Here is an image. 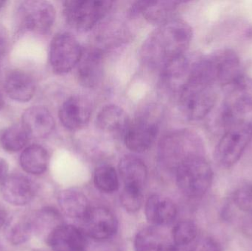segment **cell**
<instances>
[{"mask_svg": "<svg viewBox=\"0 0 252 251\" xmlns=\"http://www.w3.org/2000/svg\"><path fill=\"white\" fill-rule=\"evenodd\" d=\"M158 251H181L176 246H162Z\"/></svg>", "mask_w": 252, "mask_h": 251, "instance_id": "74e56055", "label": "cell"}, {"mask_svg": "<svg viewBox=\"0 0 252 251\" xmlns=\"http://www.w3.org/2000/svg\"><path fill=\"white\" fill-rule=\"evenodd\" d=\"M121 202L123 207L127 212H137L140 209L143 202L142 190L125 186L121 193Z\"/></svg>", "mask_w": 252, "mask_h": 251, "instance_id": "1f68e13d", "label": "cell"}, {"mask_svg": "<svg viewBox=\"0 0 252 251\" xmlns=\"http://www.w3.org/2000/svg\"><path fill=\"white\" fill-rule=\"evenodd\" d=\"M215 85L196 77L189 76L179 91V107L185 117L198 121L205 118L216 102Z\"/></svg>", "mask_w": 252, "mask_h": 251, "instance_id": "5b68a950", "label": "cell"}, {"mask_svg": "<svg viewBox=\"0 0 252 251\" xmlns=\"http://www.w3.org/2000/svg\"><path fill=\"white\" fill-rule=\"evenodd\" d=\"M103 72L102 52L96 48H89L85 51H82L78 67V78L80 84L86 88H94L101 81Z\"/></svg>", "mask_w": 252, "mask_h": 251, "instance_id": "9a60e30c", "label": "cell"}, {"mask_svg": "<svg viewBox=\"0 0 252 251\" xmlns=\"http://www.w3.org/2000/svg\"><path fill=\"white\" fill-rule=\"evenodd\" d=\"M176 205L168 197L153 195L147 200L145 215L148 222L157 226L171 223L176 217Z\"/></svg>", "mask_w": 252, "mask_h": 251, "instance_id": "d6986e66", "label": "cell"}, {"mask_svg": "<svg viewBox=\"0 0 252 251\" xmlns=\"http://www.w3.org/2000/svg\"><path fill=\"white\" fill-rule=\"evenodd\" d=\"M0 251H3L2 248H1V245H0Z\"/></svg>", "mask_w": 252, "mask_h": 251, "instance_id": "60d3db41", "label": "cell"}, {"mask_svg": "<svg viewBox=\"0 0 252 251\" xmlns=\"http://www.w3.org/2000/svg\"><path fill=\"white\" fill-rule=\"evenodd\" d=\"M113 1L70 0L63 2V13L69 25L80 32L91 29L112 7Z\"/></svg>", "mask_w": 252, "mask_h": 251, "instance_id": "52a82bcc", "label": "cell"}, {"mask_svg": "<svg viewBox=\"0 0 252 251\" xmlns=\"http://www.w3.org/2000/svg\"><path fill=\"white\" fill-rule=\"evenodd\" d=\"M83 228L86 235L94 240L110 238L118 230V221L114 214L103 207L90 209L83 218Z\"/></svg>", "mask_w": 252, "mask_h": 251, "instance_id": "7c38bea8", "label": "cell"}, {"mask_svg": "<svg viewBox=\"0 0 252 251\" xmlns=\"http://www.w3.org/2000/svg\"><path fill=\"white\" fill-rule=\"evenodd\" d=\"M54 126L51 113L42 106L30 108L22 116V127L30 138H44L51 134Z\"/></svg>", "mask_w": 252, "mask_h": 251, "instance_id": "ac0fdd59", "label": "cell"}, {"mask_svg": "<svg viewBox=\"0 0 252 251\" xmlns=\"http://www.w3.org/2000/svg\"><path fill=\"white\" fill-rule=\"evenodd\" d=\"M252 139V125L240 121L224 131L216 145L214 158L222 168H230L244 154Z\"/></svg>", "mask_w": 252, "mask_h": 251, "instance_id": "8992f818", "label": "cell"}, {"mask_svg": "<svg viewBox=\"0 0 252 251\" xmlns=\"http://www.w3.org/2000/svg\"><path fill=\"white\" fill-rule=\"evenodd\" d=\"M190 75L225 88L243 75L241 60L234 50L220 49L193 61Z\"/></svg>", "mask_w": 252, "mask_h": 251, "instance_id": "7a4b0ae2", "label": "cell"}, {"mask_svg": "<svg viewBox=\"0 0 252 251\" xmlns=\"http://www.w3.org/2000/svg\"><path fill=\"white\" fill-rule=\"evenodd\" d=\"M4 3L5 2H4V1H0V10H1V7H3V5H4Z\"/></svg>", "mask_w": 252, "mask_h": 251, "instance_id": "ab89813d", "label": "cell"}, {"mask_svg": "<svg viewBox=\"0 0 252 251\" xmlns=\"http://www.w3.org/2000/svg\"><path fill=\"white\" fill-rule=\"evenodd\" d=\"M129 122L125 111L115 105L105 106L99 112L97 117V126L106 132L123 134Z\"/></svg>", "mask_w": 252, "mask_h": 251, "instance_id": "cb8c5ba5", "label": "cell"}, {"mask_svg": "<svg viewBox=\"0 0 252 251\" xmlns=\"http://www.w3.org/2000/svg\"><path fill=\"white\" fill-rule=\"evenodd\" d=\"M49 154L40 145L34 144L25 149L20 156V165L23 170L32 175H41L47 170Z\"/></svg>", "mask_w": 252, "mask_h": 251, "instance_id": "d4e9b609", "label": "cell"}, {"mask_svg": "<svg viewBox=\"0 0 252 251\" xmlns=\"http://www.w3.org/2000/svg\"><path fill=\"white\" fill-rule=\"evenodd\" d=\"M213 180L211 166L201 154L184 159L176 167V181L182 193L191 198L202 197Z\"/></svg>", "mask_w": 252, "mask_h": 251, "instance_id": "277c9868", "label": "cell"}, {"mask_svg": "<svg viewBox=\"0 0 252 251\" xmlns=\"http://www.w3.org/2000/svg\"><path fill=\"white\" fill-rule=\"evenodd\" d=\"M31 218L33 234L44 237L46 240L57 227L62 225L61 223L62 218L59 212L52 208L41 209Z\"/></svg>", "mask_w": 252, "mask_h": 251, "instance_id": "4316f807", "label": "cell"}, {"mask_svg": "<svg viewBox=\"0 0 252 251\" xmlns=\"http://www.w3.org/2000/svg\"><path fill=\"white\" fill-rule=\"evenodd\" d=\"M119 172L126 187L143 189L148 177L145 163L134 156H126L119 164Z\"/></svg>", "mask_w": 252, "mask_h": 251, "instance_id": "7402d4cb", "label": "cell"}, {"mask_svg": "<svg viewBox=\"0 0 252 251\" xmlns=\"http://www.w3.org/2000/svg\"><path fill=\"white\" fill-rule=\"evenodd\" d=\"M94 181L96 187L104 193H114L119 188L116 171L110 165H103L97 168L94 172Z\"/></svg>", "mask_w": 252, "mask_h": 251, "instance_id": "f1b7e54d", "label": "cell"}, {"mask_svg": "<svg viewBox=\"0 0 252 251\" xmlns=\"http://www.w3.org/2000/svg\"><path fill=\"white\" fill-rule=\"evenodd\" d=\"M2 105H3L2 97H1V94H0V108H1V106H2Z\"/></svg>", "mask_w": 252, "mask_h": 251, "instance_id": "f35d334b", "label": "cell"}, {"mask_svg": "<svg viewBox=\"0 0 252 251\" xmlns=\"http://www.w3.org/2000/svg\"><path fill=\"white\" fill-rule=\"evenodd\" d=\"M82 50L76 38L67 32L57 34L52 40L50 61L53 71L65 74L78 64Z\"/></svg>", "mask_w": 252, "mask_h": 251, "instance_id": "9c48e42d", "label": "cell"}, {"mask_svg": "<svg viewBox=\"0 0 252 251\" xmlns=\"http://www.w3.org/2000/svg\"><path fill=\"white\" fill-rule=\"evenodd\" d=\"M46 240L53 251H85L87 247L84 231L72 225H59Z\"/></svg>", "mask_w": 252, "mask_h": 251, "instance_id": "2e32d148", "label": "cell"}, {"mask_svg": "<svg viewBox=\"0 0 252 251\" xmlns=\"http://www.w3.org/2000/svg\"><path fill=\"white\" fill-rule=\"evenodd\" d=\"M7 221V213L4 207L0 205V229L5 225Z\"/></svg>", "mask_w": 252, "mask_h": 251, "instance_id": "8d00e7d4", "label": "cell"}, {"mask_svg": "<svg viewBox=\"0 0 252 251\" xmlns=\"http://www.w3.org/2000/svg\"><path fill=\"white\" fill-rule=\"evenodd\" d=\"M90 102L82 96H72L61 106L59 119L67 129L78 130L85 126L91 116Z\"/></svg>", "mask_w": 252, "mask_h": 251, "instance_id": "5bb4252c", "label": "cell"}, {"mask_svg": "<svg viewBox=\"0 0 252 251\" xmlns=\"http://www.w3.org/2000/svg\"><path fill=\"white\" fill-rule=\"evenodd\" d=\"M134 246L136 251H158L162 246L161 236L152 227L143 228L136 235Z\"/></svg>", "mask_w": 252, "mask_h": 251, "instance_id": "f546056e", "label": "cell"}, {"mask_svg": "<svg viewBox=\"0 0 252 251\" xmlns=\"http://www.w3.org/2000/svg\"><path fill=\"white\" fill-rule=\"evenodd\" d=\"M192 38V28L188 22L171 19L148 35L141 50L142 59L150 67L161 70L169 62L185 55Z\"/></svg>", "mask_w": 252, "mask_h": 251, "instance_id": "6da1fadb", "label": "cell"}, {"mask_svg": "<svg viewBox=\"0 0 252 251\" xmlns=\"http://www.w3.org/2000/svg\"><path fill=\"white\" fill-rule=\"evenodd\" d=\"M4 88L7 95L19 102H28L33 97L35 84L33 78L26 72L15 70L7 76Z\"/></svg>", "mask_w": 252, "mask_h": 251, "instance_id": "44dd1931", "label": "cell"}, {"mask_svg": "<svg viewBox=\"0 0 252 251\" xmlns=\"http://www.w3.org/2000/svg\"><path fill=\"white\" fill-rule=\"evenodd\" d=\"M181 2L176 1H139L132 6L131 14L142 15L148 22L161 25L173 19Z\"/></svg>", "mask_w": 252, "mask_h": 251, "instance_id": "e0dca14e", "label": "cell"}, {"mask_svg": "<svg viewBox=\"0 0 252 251\" xmlns=\"http://www.w3.org/2000/svg\"><path fill=\"white\" fill-rule=\"evenodd\" d=\"M38 193V186L33 181L21 174L7 176L1 183L3 198L13 206H25L31 203Z\"/></svg>", "mask_w": 252, "mask_h": 251, "instance_id": "4fadbf2b", "label": "cell"}, {"mask_svg": "<svg viewBox=\"0 0 252 251\" xmlns=\"http://www.w3.org/2000/svg\"><path fill=\"white\" fill-rule=\"evenodd\" d=\"M192 63L185 55L169 62L161 70L166 86L179 92L189 79Z\"/></svg>", "mask_w": 252, "mask_h": 251, "instance_id": "ffe728a7", "label": "cell"}, {"mask_svg": "<svg viewBox=\"0 0 252 251\" xmlns=\"http://www.w3.org/2000/svg\"><path fill=\"white\" fill-rule=\"evenodd\" d=\"M19 23L26 30L44 33L53 26L56 10L46 1H23L18 10Z\"/></svg>", "mask_w": 252, "mask_h": 251, "instance_id": "30bf717a", "label": "cell"}, {"mask_svg": "<svg viewBox=\"0 0 252 251\" xmlns=\"http://www.w3.org/2000/svg\"><path fill=\"white\" fill-rule=\"evenodd\" d=\"M233 200L240 210L252 214V183L238 187L234 193Z\"/></svg>", "mask_w": 252, "mask_h": 251, "instance_id": "d6a6232c", "label": "cell"}, {"mask_svg": "<svg viewBox=\"0 0 252 251\" xmlns=\"http://www.w3.org/2000/svg\"><path fill=\"white\" fill-rule=\"evenodd\" d=\"M158 133V122L148 116H144L129 122L123 133V139L129 150L142 153L152 146Z\"/></svg>", "mask_w": 252, "mask_h": 251, "instance_id": "8fae6325", "label": "cell"}, {"mask_svg": "<svg viewBox=\"0 0 252 251\" xmlns=\"http://www.w3.org/2000/svg\"><path fill=\"white\" fill-rule=\"evenodd\" d=\"M33 234L32 218L25 215H18L7 221L4 227V235L13 245L25 243Z\"/></svg>", "mask_w": 252, "mask_h": 251, "instance_id": "484cf974", "label": "cell"}, {"mask_svg": "<svg viewBox=\"0 0 252 251\" xmlns=\"http://www.w3.org/2000/svg\"><path fill=\"white\" fill-rule=\"evenodd\" d=\"M198 228L191 221L179 222L173 230V237L176 246H187L192 243L197 236Z\"/></svg>", "mask_w": 252, "mask_h": 251, "instance_id": "4dcf8cb0", "label": "cell"}, {"mask_svg": "<svg viewBox=\"0 0 252 251\" xmlns=\"http://www.w3.org/2000/svg\"><path fill=\"white\" fill-rule=\"evenodd\" d=\"M7 173H8V165L4 159L0 158V184L6 179Z\"/></svg>", "mask_w": 252, "mask_h": 251, "instance_id": "d590c367", "label": "cell"}, {"mask_svg": "<svg viewBox=\"0 0 252 251\" xmlns=\"http://www.w3.org/2000/svg\"><path fill=\"white\" fill-rule=\"evenodd\" d=\"M191 251H222L220 245L210 237L200 240Z\"/></svg>", "mask_w": 252, "mask_h": 251, "instance_id": "836d02e7", "label": "cell"}, {"mask_svg": "<svg viewBox=\"0 0 252 251\" xmlns=\"http://www.w3.org/2000/svg\"><path fill=\"white\" fill-rule=\"evenodd\" d=\"M58 201L63 213L72 218L83 219L90 209L85 195L75 189L61 191Z\"/></svg>", "mask_w": 252, "mask_h": 251, "instance_id": "603a6c76", "label": "cell"}, {"mask_svg": "<svg viewBox=\"0 0 252 251\" xmlns=\"http://www.w3.org/2000/svg\"><path fill=\"white\" fill-rule=\"evenodd\" d=\"M7 46V36L5 29L0 25V59L3 57Z\"/></svg>", "mask_w": 252, "mask_h": 251, "instance_id": "e575fe53", "label": "cell"}, {"mask_svg": "<svg viewBox=\"0 0 252 251\" xmlns=\"http://www.w3.org/2000/svg\"><path fill=\"white\" fill-rule=\"evenodd\" d=\"M30 137L22 125H15L4 130L0 136V144L7 152H17L26 146Z\"/></svg>", "mask_w": 252, "mask_h": 251, "instance_id": "83f0119b", "label": "cell"}, {"mask_svg": "<svg viewBox=\"0 0 252 251\" xmlns=\"http://www.w3.org/2000/svg\"><path fill=\"white\" fill-rule=\"evenodd\" d=\"M224 88L219 121L226 131L252 111V78L243 74Z\"/></svg>", "mask_w": 252, "mask_h": 251, "instance_id": "3957f363", "label": "cell"}, {"mask_svg": "<svg viewBox=\"0 0 252 251\" xmlns=\"http://www.w3.org/2000/svg\"><path fill=\"white\" fill-rule=\"evenodd\" d=\"M202 147L201 137L195 131L176 130L163 137L160 142V154L165 160H173L178 165L190 155L201 154Z\"/></svg>", "mask_w": 252, "mask_h": 251, "instance_id": "ba28073f", "label": "cell"}]
</instances>
